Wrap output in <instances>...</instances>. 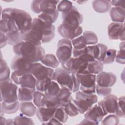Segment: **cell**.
I'll return each mask as SVG.
<instances>
[{
  "instance_id": "42",
  "label": "cell",
  "mask_w": 125,
  "mask_h": 125,
  "mask_svg": "<svg viewBox=\"0 0 125 125\" xmlns=\"http://www.w3.org/2000/svg\"><path fill=\"white\" fill-rule=\"evenodd\" d=\"M52 80L50 78H46L41 80H37L36 89L38 91L44 93L48 83Z\"/></svg>"
},
{
  "instance_id": "25",
  "label": "cell",
  "mask_w": 125,
  "mask_h": 125,
  "mask_svg": "<svg viewBox=\"0 0 125 125\" xmlns=\"http://www.w3.org/2000/svg\"><path fill=\"white\" fill-rule=\"evenodd\" d=\"M20 110L21 113L28 117H32L36 114L37 107L30 102H22L20 103Z\"/></svg>"
},
{
  "instance_id": "39",
  "label": "cell",
  "mask_w": 125,
  "mask_h": 125,
  "mask_svg": "<svg viewBox=\"0 0 125 125\" xmlns=\"http://www.w3.org/2000/svg\"><path fill=\"white\" fill-rule=\"evenodd\" d=\"M63 108L67 115L70 117L76 116L80 113L77 107L73 102H70L66 104Z\"/></svg>"
},
{
  "instance_id": "8",
  "label": "cell",
  "mask_w": 125,
  "mask_h": 125,
  "mask_svg": "<svg viewBox=\"0 0 125 125\" xmlns=\"http://www.w3.org/2000/svg\"><path fill=\"white\" fill-rule=\"evenodd\" d=\"M103 110L105 115L107 114H115L118 117H125V113L121 111L118 107V98L113 94H109L100 101L98 104Z\"/></svg>"
},
{
  "instance_id": "13",
  "label": "cell",
  "mask_w": 125,
  "mask_h": 125,
  "mask_svg": "<svg viewBox=\"0 0 125 125\" xmlns=\"http://www.w3.org/2000/svg\"><path fill=\"white\" fill-rule=\"evenodd\" d=\"M62 23L76 26H80L83 21V15L74 6H73L69 11L62 13Z\"/></svg>"
},
{
  "instance_id": "38",
  "label": "cell",
  "mask_w": 125,
  "mask_h": 125,
  "mask_svg": "<svg viewBox=\"0 0 125 125\" xmlns=\"http://www.w3.org/2000/svg\"><path fill=\"white\" fill-rule=\"evenodd\" d=\"M116 53L117 51L114 49H107L102 63L103 64H109L113 62L115 60Z\"/></svg>"
},
{
  "instance_id": "1",
  "label": "cell",
  "mask_w": 125,
  "mask_h": 125,
  "mask_svg": "<svg viewBox=\"0 0 125 125\" xmlns=\"http://www.w3.org/2000/svg\"><path fill=\"white\" fill-rule=\"evenodd\" d=\"M55 30L53 24L48 23L38 18H34L30 30L23 35V41L41 46L42 43L49 42L54 39Z\"/></svg>"
},
{
  "instance_id": "20",
  "label": "cell",
  "mask_w": 125,
  "mask_h": 125,
  "mask_svg": "<svg viewBox=\"0 0 125 125\" xmlns=\"http://www.w3.org/2000/svg\"><path fill=\"white\" fill-rule=\"evenodd\" d=\"M105 116L103 110L98 104L92 106L84 114L85 118L95 122L97 125L102 121Z\"/></svg>"
},
{
  "instance_id": "9",
  "label": "cell",
  "mask_w": 125,
  "mask_h": 125,
  "mask_svg": "<svg viewBox=\"0 0 125 125\" xmlns=\"http://www.w3.org/2000/svg\"><path fill=\"white\" fill-rule=\"evenodd\" d=\"M76 77L80 83V89L81 91L88 94H95L96 75L83 72L76 75Z\"/></svg>"
},
{
  "instance_id": "10",
  "label": "cell",
  "mask_w": 125,
  "mask_h": 125,
  "mask_svg": "<svg viewBox=\"0 0 125 125\" xmlns=\"http://www.w3.org/2000/svg\"><path fill=\"white\" fill-rule=\"evenodd\" d=\"M72 55L71 41L66 39L60 40L57 44L56 57L61 65H63L71 57Z\"/></svg>"
},
{
  "instance_id": "30",
  "label": "cell",
  "mask_w": 125,
  "mask_h": 125,
  "mask_svg": "<svg viewBox=\"0 0 125 125\" xmlns=\"http://www.w3.org/2000/svg\"><path fill=\"white\" fill-rule=\"evenodd\" d=\"M103 68L104 64L102 62L95 60L93 61L88 62L86 69L84 72L96 75L103 71Z\"/></svg>"
},
{
  "instance_id": "4",
  "label": "cell",
  "mask_w": 125,
  "mask_h": 125,
  "mask_svg": "<svg viewBox=\"0 0 125 125\" xmlns=\"http://www.w3.org/2000/svg\"><path fill=\"white\" fill-rule=\"evenodd\" d=\"M52 80L61 87H66L72 92H77L80 89V83L76 75L63 68H58L55 70Z\"/></svg>"
},
{
  "instance_id": "45",
  "label": "cell",
  "mask_w": 125,
  "mask_h": 125,
  "mask_svg": "<svg viewBox=\"0 0 125 125\" xmlns=\"http://www.w3.org/2000/svg\"><path fill=\"white\" fill-rule=\"evenodd\" d=\"M125 49H120L116 53L115 61L117 62L124 64L125 63Z\"/></svg>"
},
{
  "instance_id": "16",
  "label": "cell",
  "mask_w": 125,
  "mask_h": 125,
  "mask_svg": "<svg viewBox=\"0 0 125 125\" xmlns=\"http://www.w3.org/2000/svg\"><path fill=\"white\" fill-rule=\"evenodd\" d=\"M30 73L37 80H41L46 78H50L52 80L54 71L52 68L45 66L41 63L35 62Z\"/></svg>"
},
{
  "instance_id": "50",
  "label": "cell",
  "mask_w": 125,
  "mask_h": 125,
  "mask_svg": "<svg viewBox=\"0 0 125 125\" xmlns=\"http://www.w3.org/2000/svg\"><path fill=\"white\" fill-rule=\"evenodd\" d=\"M42 124H53V125H59V124H62V123L59 122L58 120H57L54 117H52L51 119H50L48 122L45 123H42Z\"/></svg>"
},
{
  "instance_id": "48",
  "label": "cell",
  "mask_w": 125,
  "mask_h": 125,
  "mask_svg": "<svg viewBox=\"0 0 125 125\" xmlns=\"http://www.w3.org/2000/svg\"><path fill=\"white\" fill-rule=\"evenodd\" d=\"M125 1V0H112L110 1L111 6H113V7H120L124 8V4Z\"/></svg>"
},
{
  "instance_id": "31",
  "label": "cell",
  "mask_w": 125,
  "mask_h": 125,
  "mask_svg": "<svg viewBox=\"0 0 125 125\" xmlns=\"http://www.w3.org/2000/svg\"><path fill=\"white\" fill-rule=\"evenodd\" d=\"M41 62L45 66L51 68H57L60 63L56 56L52 54H45Z\"/></svg>"
},
{
  "instance_id": "5",
  "label": "cell",
  "mask_w": 125,
  "mask_h": 125,
  "mask_svg": "<svg viewBox=\"0 0 125 125\" xmlns=\"http://www.w3.org/2000/svg\"><path fill=\"white\" fill-rule=\"evenodd\" d=\"M0 29V32L5 34L8 44L14 46L23 41V34L19 30L12 19L10 18L1 19Z\"/></svg>"
},
{
  "instance_id": "47",
  "label": "cell",
  "mask_w": 125,
  "mask_h": 125,
  "mask_svg": "<svg viewBox=\"0 0 125 125\" xmlns=\"http://www.w3.org/2000/svg\"><path fill=\"white\" fill-rule=\"evenodd\" d=\"M125 96H121L118 99V105L119 109L123 112L125 113Z\"/></svg>"
},
{
  "instance_id": "43",
  "label": "cell",
  "mask_w": 125,
  "mask_h": 125,
  "mask_svg": "<svg viewBox=\"0 0 125 125\" xmlns=\"http://www.w3.org/2000/svg\"><path fill=\"white\" fill-rule=\"evenodd\" d=\"M44 95V93L39 91H35L33 94V103L38 108L41 107L42 99Z\"/></svg>"
},
{
  "instance_id": "7",
  "label": "cell",
  "mask_w": 125,
  "mask_h": 125,
  "mask_svg": "<svg viewBox=\"0 0 125 125\" xmlns=\"http://www.w3.org/2000/svg\"><path fill=\"white\" fill-rule=\"evenodd\" d=\"M75 98L76 99L72 102L80 114L85 113L98 102V97L96 95L86 93L81 91H78L76 92Z\"/></svg>"
},
{
  "instance_id": "36",
  "label": "cell",
  "mask_w": 125,
  "mask_h": 125,
  "mask_svg": "<svg viewBox=\"0 0 125 125\" xmlns=\"http://www.w3.org/2000/svg\"><path fill=\"white\" fill-rule=\"evenodd\" d=\"M72 45L75 49H83L87 46L86 40L83 36H80L71 41Z\"/></svg>"
},
{
  "instance_id": "12",
  "label": "cell",
  "mask_w": 125,
  "mask_h": 125,
  "mask_svg": "<svg viewBox=\"0 0 125 125\" xmlns=\"http://www.w3.org/2000/svg\"><path fill=\"white\" fill-rule=\"evenodd\" d=\"M89 62L84 57H71L62 67L70 73L77 75L84 72L87 67Z\"/></svg>"
},
{
  "instance_id": "2",
  "label": "cell",
  "mask_w": 125,
  "mask_h": 125,
  "mask_svg": "<svg viewBox=\"0 0 125 125\" xmlns=\"http://www.w3.org/2000/svg\"><path fill=\"white\" fill-rule=\"evenodd\" d=\"M10 18L16 25L19 30L23 35L30 30L33 20L26 11L15 8H6L1 12V19Z\"/></svg>"
},
{
  "instance_id": "32",
  "label": "cell",
  "mask_w": 125,
  "mask_h": 125,
  "mask_svg": "<svg viewBox=\"0 0 125 125\" xmlns=\"http://www.w3.org/2000/svg\"><path fill=\"white\" fill-rule=\"evenodd\" d=\"M61 89L59 84L55 81L51 80L47 85L44 93L46 95L57 96Z\"/></svg>"
},
{
  "instance_id": "51",
  "label": "cell",
  "mask_w": 125,
  "mask_h": 125,
  "mask_svg": "<svg viewBox=\"0 0 125 125\" xmlns=\"http://www.w3.org/2000/svg\"><path fill=\"white\" fill-rule=\"evenodd\" d=\"M80 124H95V125H97L95 122L88 120L87 119L85 118L84 119H83L80 123Z\"/></svg>"
},
{
  "instance_id": "37",
  "label": "cell",
  "mask_w": 125,
  "mask_h": 125,
  "mask_svg": "<svg viewBox=\"0 0 125 125\" xmlns=\"http://www.w3.org/2000/svg\"><path fill=\"white\" fill-rule=\"evenodd\" d=\"M22 113L14 118V125H34V123L33 120L26 116H24Z\"/></svg>"
},
{
  "instance_id": "23",
  "label": "cell",
  "mask_w": 125,
  "mask_h": 125,
  "mask_svg": "<svg viewBox=\"0 0 125 125\" xmlns=\"http://www.w3.org/2000/svg\"><path fill=\"white\" fill-rule=\"evenodd\" d=\"M35 89L20 86L18 90V101L20 102H30L33 99Z\"/></svg>"
},
{
  "instance_id": "49",
  "label": "cell",
  "mask_w": 125,
  "mask_h": 125,
  "mask_svg": "<svg viewBox=\"0 0 125 125\" xmlns=\"http://www.w3.org/2000/svg\"><path fill=\"white\" fill-rule=\"evenodd\" d=\"M7 43V39L5 34L0 32V48H2L4 47Z\"/></svg>"
},
{
  "instance_id": "19",
  "label": "cell",
  "mask_w": 125,
  "mask_h": 125,
  "mask_svg": "<svg viewBox=\"0 0 125 125\" xmlns=\"http://www.w3.org/2000/svg\"><path fill=\"white\" fill-rule=\"evenodd\" d=\"M87 49L88 53L95 60L102 62L106 51L107 50V47L104 44L98 43L87 46Z\"/></svg>"
},
{
  "instance_id": "6",
  "label": "cell",
  "mask_w": 125,
  "mask_h": 125,
  "mask_svg": "<svg viewBox=\"0 0 125 125\" xmlns=\"http://www.w3.org/2000/svg\"><path fill=\"white\" fill-rule=\"evenodd\" d=\"M0 102L12 103L18 101V86L11 78L0 81Z\"/></svg>"
},
{
  "instance_id": "41",
  "label": "cell",
  "mask_w": 125,
  "mask_h": 125,
  "mask_svg": "<svg viewBox=\"0 0 125 125\" xmlns=\"http://www.w3.org/2000/svg\"><path fill=\"white\" fill-rule=\"evenodd\" d=\"M72 3L69 0H62L60 1L57 6V9L58 12H61L62 13L67 12L69 11L72 7Z\"/></svg>"
},
{
  "instance_id": "3",
  "label": "cell",
  "mask_w": 125,
  "mask_h": 125,
  "mask_svg": "<svg viewBox=\"0 0 125 125\" xmlns=\"http://www.w3.org/2000/svg\"><path fill=\"white\" fill-rule=\"evenodd\" d=\"M13 50L16 55L24 57L34 63L41 61L45 55V51L41 46L24 41L14 45Z\"/></svg>"
},
{
  "instance_id": "21",
  "label": "cell",
  "mask_w": 125,
  "mask_h": 125,
  "mask_svg": "<svg viewBox=\"0 0 125 125\" xmlns=\"http://www.w3.org/2000/svg\"><path fill=\"white\" fill-rule=\"evenodd\" d=\"M60 1L59 0H41L40 3L41 13H45L58 18L59 12L57 6Z\"/></svg>"
},
{
  "instance_id": "53",
  "label": "cell",
  "mask_w": 125,
  "mask_h": 125,
  "mask_svg": "<svg viewBox=\"0 0 125 125\" xmlns=\"http://www.w3.org/2000/svg\"><path fill=\"white\" fill-rule=\"evenodd\" d=\"M5 125H14V120L11 119H6Z\"/></svg>"
},
{
  "instance_id": "27",
  "label": "cell",
  "mask_w": 125,
  "mask_h": 125,
  "mask_svg": "<svg viewBox=\"0 0 125 125\" xmlns=\"http://www.w3.org/2000/svg\"><path fill=\"white\" fill-rule=\"evenodd\" d=\"M110 0H96L92 1V6L94 10L100 13L107 12L111 9Z\"/></svg>"
},
{
  "instance_id": "35",
  "label": "cell",
  "mask_w": 125,
  "mask_h": 125,
  "mask_svg": "<svg viewBox=\"0 0 125 125\" xmlns=\"http://www.w3.org/2000/svg\"><path fill=\"white\" fill-rule=\"evenodd\" d=\"M85 38L87 45H95L98 43V39L96 34L91 31H85L83 35Z\"/></svg>"
},
{
  "instance_id": "18",
  "label": "cell",
  "mask_w": 125,
  "mask_h": 125,
  "mask_svg": "<svg viewBox=\"0 0 125 125\" xmlns=\"http://www.w3.org/2000/svg\"><path fill=\"white\" fill-rule=\"evenodd\" d=\"M116 76L111 72L102 71L96 76L97 84L101 87H111L116 82Z\"/></svg>"
},
{
  "instance_id": "28",
  "label": "cell",
  "mask_w": 125,
  "mask_h": 125,
  "mask_svg": "<svg viewBox=\"0 0 125 125\" xmlns=\"http://www.w3.org/2000/svg\"><path fill=\"white\" fill-rule=\"evenodd\" d=\"M59 105L60 102L57 96H49L44 94L41 102V107L57 108Z\"/></svg>"
},
{
  "instance_id": "22",
  "label": "cell",
  "mask_w": 125,
  "mask_h": 125,
  "mask_svg": "<svg viewBox=\"0 0 125 125\" xmlns=\"http://www.w3.org/2000/svg\"><path fill=\"white\" fill-rule=\"evenodd\" d=\"M56 108H47L43 107H38L36 112V115L38 119L42 123L48 122L53 117Z\"/></svg>"
},
{
  "instance_id": "29",
  "label": "cell",
  "mask_w": 125,
  "mask_h": 125,
  "mask_svg": "<svg viewBox=\"0 0 125 125\" xmlns=\"http://www.w3.org/2000/svg\"><path fill=\"white\" fill-rule=\"evenodd\" d=\"M20 107V103L18 101L12 103H7L0 102V112L6 114H12L16 113Z\"/></svg>"
},
{
  "instance_id": "46",
  "label": "cell",
  "mask_w": 125,
  "mask_h": 125,
  "mask_svg": "<svg viewBox=\"0 0 125 125\" xmlns=\"http://www.w3.org/2000/svg\"><path fill=\"white\" fill-rule=\"evenodd\" d=\"M41 0H33L31 4V9L32 11L36 14H40V3Z\"/></svg>"
},
{
  "instance_id": "15",
  "label": "cell",
  "mask_w": 125,
  "mask_h": 125,
  "mask_svg": "<svg viewBox=\"0 0 125 125\" xmlns=\"http://www.w3.org/2000/svg\"><path fill=\"white\" fill-rule=\"evenodd\" d=\"M33 64L34 62L29 60L16 55L11 62V68L14 71L30 72Z\"/></svg>"
},
{
  "instance_id": "54",
  "label": "cell",
  "mask_w": 125,
  "mask_h": 125,
  "mask_svg": "<svg viewBox=\"0 0 125 125\" xmlns=\"http://www.w3.org/2000/svg\"><path fill=\"white\" fill-rule=\"evenodd\" d=\"M120 49H125V42L123 41V42H121L119 45Z\"/></svg>"
},
{
  "instance_id": "24",
  "label": "cell",
  "mask_w": 125,
  "mask_h": 125,
  "mask_svg": "<svg viewBox=\"0 0 125 125\" xmlns=\"http://www.w3.org/2000/svg\"><path fill=\"white\" fill-rule=\"evenodd\" d=\"M72 92L66 87H61L60 91L57 97L59 101V106L63 107L66 104L73 101Z\"/></svg>"
},
{
  "instance_id": "14",
  "label": "cell",
  "mask_w": 125,
  "mask_h": 125,
  "mask_svg": "<svg viewBox=\"0 0 125 125\" xmlns=\"http://www.w3.org/2000/svg\"><path fill=\"white\" fill-rule=\"evenodd\" d=\"M58 31L63 39L72 40L82 33L83 28L81 26H76L62 23L58 26Z\"/></svg>"
},
{
  "instance_id": "52",
  "label": "cell",
  "mask_w": 125,
  "mask_h": 125,
  "mask_svg": "<svg viewBox=\"0 0 125 125\" xmlns=\"http://www.w3.org/2000/svg\"><path fill=\"white\" fill-rule=\"evenodd\" d=\"M6 121V119L4 117H2V116H0V125H5Z\"/></svg>"
},
{
  "instance_id": "40",
  "label": "cell",
  "mask_w": 125,
  "mask_h": 125,
  "mask_svg": "<svg viewBox=\"0 0 125 125\" xmlns=\"http://www.w3.org/2000/svg\"><path fill=\"white\" fill-rule=\"evenodd\" d=\"M119 117L115 114H110L102 121V125H116L119 124Z\"/></svg>"
},
{
  "instance_id": "17",
  "label": "cell",
  "mask_w": 125,
  "mask_h": 125,
  "mask_svg": "<svg viewBox=\"0 0 125 125\" xmlns=\"http://www.w3.org/2000/svg\"><path fill=\"white\" fill-rule=\"evenodd\" d=\"M124 23L112 22L107 28V34L110 40L125 41Z\"/></svg>"
},
{
  "instance_id": "26",
  "label": "cell",
  "mask_w": 125,
  "mask_h": 125,
  "mask_svg": "<svg viewBox=\"0 0 125 125\" xmlns=\"http://www.w3.org/2000/svg\"><path fill=\"white\" fill-rule=\"evenodd\" d=\"M110 16L113 22L124 23L125 21V8L120 7L111 8Z\"/></svg>"
},
{
  "instance_id": "33",
  "label": "cell",
  "mask_w": 125,
  "mask_h": 125,
  "mask_svg": "<svg viewBox=\"0 0 125 125\" xmlns=\"http://www.w3.org/2000/svg\"><path fill=\"white\" fill-rule=\"evenodd\" d=\"M10 71L6 62L5 60L1 59L0 60V81H5L10 78Z\"/></svg>"
},
{
  "instance_id": "44",
  "label": "cell",
  "mask_w": 125,
  "mask_h": 125,
  "mask_svg": "<svg viewBox=\"0 0 125 125\" xmlns=\"http://www.w3.org/2000/svg\"><path fill=\"white\" fill-rule=\"evenodd\" d=\"M111 87H103L96 85V91L98 95L100 96H106L111 92Z\"/></svg>"
},
{
  "instance_id": "34",
  "label": "cell",
  "mask_w": 125,
  "mask_h": 125,
  "mask_svg": "<svg viewBox=\"0 0 125 125\" xmlns=\"http://www.w3.org/2000/svg\"><path fill=\"white\" fill-rule=\"evenodd\" d=\"M53 117L62 124L66 123L68 119V115L65 112L64 108L61 106H59L56 109Z\"/></svg>"
},
{
  "instance_id": "11",
  "label": "cell",
  "mask_w": 125,
  "mask_h": 125,
  "mask_svg": "<svg viewBox=\"0 0 125 125\" xmlns=\"http://www.w3.org/2000/svg\"><path fill=\"white\" fill-rule=\"evenodd\" d=\"M11 78L14 83L21 87L35 89L37 80L30 72L14 71Z\"/></svg>"
}]
</instances>
